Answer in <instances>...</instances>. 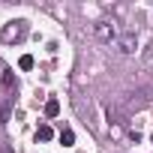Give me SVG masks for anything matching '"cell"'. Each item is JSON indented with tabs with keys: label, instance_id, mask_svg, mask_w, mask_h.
Masks as SVG:
<instances>
[{
	"label": "cell",
	"instance_id": "cell-8",
	"mask_svg": "<svg viewBox=\"0 0 153 153\" xmlns=\"http://www.w3.org/2000/svg\"><path fill=\"white\" fill-rule=\"evenodd\" d=\"M3 84H6V87H15V78H12V72H6V75H3Z\"/></svg>",
	"mask_w": 153,
	"mask_h": 153
},
{
	"label": "cell",
	"instance_id": "cell-10",
	"mask_svg": "<svg viewBox=\"0 0 153 153\" xmlns=\"http://www.w3.org/2000/svg\"><path fill=\"white\" fill-rule=\"evenodd\" d=\"M150 141H153V135H150Z\"/></svg>",
	"mask_w": 153,
	"mask_h": 153
},
{
	"label": "cell",
	"instance_id": "cell-2",
	"mask_svg": "<svg viewBox=\"0 0 153 153\" xmlns=\"http://www.w3.org/2000/svg\"><path fill=\"white\" fill-rule=\"evenodd\" d=\"M93 36H96L99 42H111V39L117 36L114 21H96V24H93Z\"/></svg>",
	"mask_w": 153,
	"mask_h": 153
},
{
	"label": "cell",
	"instance_id": "cell-6",
	"mask_svg": "<svg viewBox=\"0 0 153 153\" xmlns=\"http://www.w3.org/2000/svg\"><path fill=\"white\" fill-rule=\"evenodd\" d=\"M57 111H60V105H57V99H51V102L45 105V114H48V117H54Z\"/></svg>",
	"mask_w": 153,
	"mask_h": 153
},
{
	"label": "cell",
	"instance_id": "cell-5",
	"mask_svg": "<svg viewBox=\"0 0 153 153\" xmlns=\"http://www.w3.org/2000/svg\"><path fill=\"white\" fill-rule=\"evenodd\" d=\"M60 141H63V147H69V144L75 141V132H72V129H63V132H60Z\"/></svg>",
	"mask_w": 153,
	"mask_h": 153
},
{
	"label": "cell",
	"instance_id": "cell-4",
	"mask_svg": "<svg viewBox=\"0 0 153 153\" xmlns=\"http://www.w3.org/2000/svg\"><path fill=\"white\" fill-rule=\"evenodd\" d=\"M36 138H39V141H51V138H54V132H51V126H39V132H36Z\"/></svg>",
	"mask_w": 153,
	"mask_h": 153
},
{
	"label": "cell",
	"instance_id": "cell-1",
	"mask_svg": "<svg viewBox=\"0 0 153 153\" xmlns=\"http://www.w3.org/2000/svg\"><path fill=\"white\" fill-rule=\"evenodd\" d=\"M27 36V24L24 21H9L3 30H0V39L3 42H21Z\"/></svg>",
	"mask_w": 153,
	"mask_h": 153
},
{
	"label": "cell",
	"instance_id": "cell-9",
	"mask_svg": "<svg viewBox=\"0 0 153 153\" xmlns=\"http://www.w3.org/2000/svg\"><path fill=\"white\" fill-rule=\"evenodd\" d=\"M33 66V57H21V69H30Z\"/></svg>",
	"mask_w": 153,
	"mask_h": 153
},
{
	"label": "cell",
	"instance_id": "cell-7",
	"mask_svg": "<svg viewBox=\"0 0 153 153\" xmlns=\"http://www.w3.org/2000/svg\"><path fill=\"white\" fill-rule=\"evenodd\" d=\"M9 120V105H0V123Z\"/></svg>",
	"mask_w": 153,
	"mask_h": 153
},
{
	"label": "cell",
	"instance_id": "cell-3",
	"mask_svg": "<svg viewBox=\"0 0 153 153\" xmlns=\"http://www.w3.org/2000/svg\"><path fill=\"white\" fill-rule=\"evenodd\" d=\"M135 48H138V39H135V33H123V36H120V51H123V54H132Z\"/></svg>",
	"mask_w": 153,
	"mask_h": 153
}]
</instances>
